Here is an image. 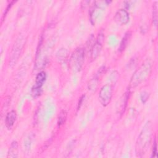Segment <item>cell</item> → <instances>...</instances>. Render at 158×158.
<instances>
[{
	"label": "cell",
	"mask_w": 158,
	"mask_h": 158,
	"mask_svg": "<svg viewBox=\"0 0 158 158\" xmlns=\"http://www.w3.org/2000/svg\"><path fill=\"white\" fill-rule=\"evenodd\" d=\"M140 98H141V101H142L143 103L146 102L147 101V100L148 99V98H149L148 93L145 92V91H144L143 93H142L141 94Z\"/></svg>",
	"instance_id": "cell-17"
},
{
	"label": "cell",
	"mask_w": 158,
	"mask_h": 158,
	"mask_svg": "<svg viewBox=\"0 0 158 158\" xmlns=\"http://www.w3.org/2000/svg\"><path fill=\"white\" fill-rule=\"evenodd\" d=\"M103 41L104 35L102 33H99L96 40L95 41V42L94 43V44H93L92 47L90 49V54L92 60H94L99 55L102 48Z\"/></svg>",
	"instance_id": "cell-6"
},
{
	"label": "cell",
	"mask_w": 158,
	"mask_h": 158,
	"mask_svg": "<svg viewBox=\"0 0 158 158\" xmlns=\"http://www.w3.org/2000/svg\"><path fill=\"white\" fill-rule=\"evenodd\" d=\"M152 135V124L148 121L144 125L136 143L135 151L137 157H143L148 151Z\"/></svg>",
	"instance_id": "cell-1"
},
{
	"label": "cell",
	"mask_w": 158,
	"mask_h": 158,
	"mask_svg": "<svg viewBox=\"0 0 158 158\" xmlns=\"http://www.w3.org/2000/svg\"><path fill=\"white\" fill-rule=\"evenodd\" d=\"M156 154H157V143H156V141L154 140V145H153V149H152V156L154 157H156Z\"/></svg>",
	"instance_id": "cell-18"
},
{
	"label": "cell",
	"mask_w": 158,
	"mask_h": 158,
	"mask_svg": "<svg viewBox=\"0 0 158 158\" xmlns=\"http://www.w3.org/2000/svg\"><path fill=\"white\" fill-rule=\"evenodd\" d=\"M46 73L44 72H40L36 77L35 85L42 87V86L43 85V83L46 80Z\"/></svg>",
	"instance_id": "cell-12"
},
{
	"label": "cell",
	"mask_w": 158,
	"mask_h": 158,
	"mask_svg": "<svg viewBox=\"0 0 158 158\" xmlns=\"http://www.w3.org/2000/svg\"><path fill=\"white\" fill-rule=\"evenodd\" d=\"M98 83V77L96 76L93 78H92L88 83V89L93 90V91L95 90L97 88Z\"/></svg>",
	"instance_id": "cell-14"
},
{
	"label": "cell",
	"mask_w": 158,
	"mask_h": 158,
	"mask_svg": "<svg viewBox=\"0 0 158 158\" xmlns=\"http://www.w3.org/2000/svg\"><path fill=\"white\" fill-rule=\"evenodd\" d=\"M129 98V91H126L120 98L117 104V112L119 114H122L126 108L128 100Z\"/></svg>",
	"instance_id": "cell-8"
},
{
	"label": "cell",
	"mask_w": 158,
	"mask_h": 158,
	"mask_svg": "<svg viewBox=\"0 0 158 158\" xmlns=\"http://www.w3.org/2000/svg\"><path fill=\"white\" fill-rule=\"evenodd\" d=\"M113 89L110 85L107 84L101 87L99 93V101L103 106H107L112 97Z\"/></svg>",
	"instance_id": "cell-5"
},
{
	"label": "cell",
	"mask_w": 158,
	"mask_h": 158,
	"mask_svg": "<svg viewBox=\"0 0 158 158\" xmlns=\"http://www.w3.org/2000/svg\"><path fill=\"white\" fill-rule=\"evenodd\" d=\"M18 156V143L17 141H13L9 149L7 157H17Z\"/></svg>",
	"instance_id": "cell-10"
},
{
	"label": "cell",
	"mask_w": 158,
	"mask_h": 158,
	"mask_svg": "<svg viewBox=\"0 0 158 158\" xmlns=\"http://www.w3.org/2000/svg\"><path fill=\"white\" fill-rule=\"evenodd\" d=\"M17 119V114L15 110H11L9 112L5 118V124L6 127L8 129H11V128L14 126Z\"/></svg>",
	"instance_id": "cell-9"
},
{
	"label": "cell",
	"mask_w": 158,
	"mask_h": 158,
	"mask_svg": "<svg viewBox=\"0 0 158 158\" xmlns=\"http://www.w3.org/2000/svg\"><path fill=\"white\" fill-rule=\"evenodd\" d=\"M84 98H85V95H83L81 98H80V100H79V102H78V110L80 109V106H81V105L82 104V102H83V99H84Z\"/></svg>",
	"instance_id": "cell-19"
},
{
	"label": "cell",
	"mask_w": 158,
	"mask_h": 158,
	"mask_svg": "<svg viewBox=\"0 0 158 158\" xmlns=\"http://www.w3.org/2000/svg\"><path fill=\"white\" fill-rule=\"evenodd\" d=\"M131 33L130 31H128L125 34V36L122 38L120 44V46H119V51L120 52L123 51L127 47V46L130 41V39L131 38Z\"/></svg>",
	"instance_id": "cell-11"
},
{
	"label": "cell",
	"mask_w": 158,
	"mask_h": 158,
	"mask_svg": "<svg viewBox=\"0 0 158 158\" xmlns=\"http://www.w3.org/2000/svg\"><path fill=\"white\" fill-rule=\"evenodd\" d=\"M23 38L22 36H19L16 40L12 48L11 52V56L9 61V65L12 67L15 65L16 62L18 60V59L20 55L23 46Z\"/></svg>",
	"instance_id": "cell-4"
},
{
	"label": "cell",
	"mask_w": 158,
	"mask_h": 158,
	"mask_svg": "<svg viewBox=\"0 0 158 158\" xmlns=\"http://www.w3.org/2000/svg\"><path fill=\"white\" fill-rule=\"evenodd\" d=\"M67 111L65 110H61V112H60L58 116V120H57L58 127H60L64 124L67 119Z\"/></svg>",
	"instance_id": "cell-13"
},
{
	"label": "cell",
	"mask_w": 158,
	"mask_h": 158,
	"mask_svg": "<svg viewBox=\"0 0 158 158\" xmlns=\"http://www.w3.org/2000/svg\"><path fill=\"white\" fill-rule=\"evenodd\" d=\"M85 49L82 48H77L72 54L69 59V67L73 72L81 70L85 61Z\"/></svg>",
	"instance_id": "cell-3"
},
{
	"label": "cell",
	"mask_w": 158,
	"mask_h": 158,
	"mask_svg": "<svg viewBox=\"0 0 158 158\" xmlns=\"http://www.w3.org/2000/svg\"><path fill=\"white\" fill-rule=\"evenodd\" d=\"M152 69L151 60H146L134 72L130 81V88H134L145 81L149 76Z\"/></svg>",
	"instance_id": "cell-2"
},
{
	"label": "cell",
	"mask_w": 158,
	"mask_h": 158,
	"mask_svg": "<svg viewBox=\"0 0 158 158\" xmlns=\"http://www.w3.org/2000/svg\"><path fill=\"white\" fill-rule=\"evenodd\" d=\"M152 10V22L154 25L156 26L157 22V7L156 4L154 5Z\"/></svg>",
	"instance_id": "cell-16"
},
{
	"label": "cell",
	"mask_w": 158,
	"mask_h": 158,
	"mask_svg": "<svg viewBox=\"0 0 158 158\" xmlns=\"http://www.w3.org/2000/svg\"><path fill=\"white\" fill-rule=\"evenodd\" d=\"M42 93V87L35 85L31 88V95L34 97L39 96Z\"/></svg>",
	"instance_id": "cell-15"
},
{
	"label": "cell",
	"mask_w": 158,
	"mask_h": 158,
	"mask_svg": "<svg viewBox=\"0 0 158 158\" xmlns=\"http://www.w3.org/2000/svg\"><path fill=\"white\" fill-rule=\"evenodd\" d=\"M115 22L120 25H126L130 20V15L128 11L123 9L118 10L114 16Z\"/></svg>",
	"instance_id": "cell-7"
}]
</instances>
